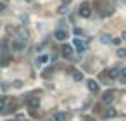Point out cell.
<instances>
[{"instance_id": "1", "label": "cell", "mask_w": 126, "mask_h": 121, "mask_svg": "<svg viewBox=\"0 0 126 121\" xmlns=\"http://www.w3.org/2000/svg\"><path fill=\"white\" fill-rule=\"evenodd\" d=\"M93 7L97 9V12H98L100 17H109V16H112V12H114L112 5L107 2V0H95V2H93Z\"/></svg>"}, {"instance_id": "2", "label": "cell", "mask_w": 126, "mask_h": 121, "mask_svg": "<svg viewBox=\"0 0 126 121\" xmlns=\"http://www.w3.org/2000/svg\"><path fill=\"white\" fill-rule=\"evenodd\" d=\"M78 14H79L81 17H90V16H92V5H90V2H83V4L78 7Z\"/></svg>"}, {"instance_id": "3", "label": "cell", "mask_w": 126, "mask_h": 121, "mask_svg": "<svg viewBox=\"0 0 126 121\" xmlns=\"http://www.w3.org/2000/svg\"><path fill=\"white\" fill-rule=\"evenodd\" d=\"M24 47H26V40H24V38H17V40L12 42V49H14L16 52H23Z\"/></svg>"}, {"instance_id": "4", "label": "cell", "mask_w": 126, "mask_h": 121, "mask_svg": "<svg viewBox=\"0 0 126 121\" xmlns=\"http://www.w3.org/2000/svg\"><path fill=\"white\" fill-rule=\"evenodd\" d=\"M86 86H88V90H90L92 93H98V90H100V86H98V83H97L95 80H88V81H86Z\"/></svg>"}, {"instance_id": "5", "label": "cell", "mask_w": 126, "mask_h": 121, "mask_svg": "<svg viewBox=\"0 0 126 121\" xmlns=\"http://www.w3.org/2000/svg\"><path fill=\"white\" fill-rule=\"evenodd\" d=\"M114 100V90H107L104 95H102V102L104 104H110Z\"/></svg>"}, {"instance_id": "6", "label": "cell", "mask_w": 126, "mask_h": 121, "mask_svg": "<svg viewBox=\"0 0 126 121\" xmlns=\"http://www.w3.org/2000/svg\"><path fill=\"white\" fill-rule=\"evenodd\" d=\"M54 38H55V40H59V42H64V40L67 38V31H64V30H55Z\"/></svg>"}, {"instance_id": "7", "label": "cell", "mask_w": 126, "mask_h": 121, "mask_svg": "<svg viewBox=\"0 0 126 121\" xmlns=\"http://www.w3.org/2000/svg\"><path fill=\"white\" fill-rule=\"evenodd\" d=\"M74 47H76V50H78V54H83L85 52V42L83 40H79V38H74Z\"/></svg>"}, {"instance_id": "8", "label": "cell", "mask_w": 126, "mask_h": 121, "mask_svg": "<svg viewBox=\"0 0 126 121\" xmlns=\"http://www.w3.org/2000/svg\"><path fill=\"white\" fill-rule=\"evenodd\" d=\"M107 76H109V80H116V78H119V76H121V69H117V68H112V69H109Z\"/></svg>"}, {"instance_id": "9", "label": "cell", "mask_w": 126, "mask_h": 121, "mask_svg": "<svg viewBox=\"0 0 126 121\" xmlns=\"http://www.w3.org/2000/svg\"><path fill=\"white\" fill-rule=\"evenodd\" d=\"M62 55L67 57V59L73 57V49H71V45H62Z\"/></svg>"}, {"instance_id": "10", "label": "cell", "mask_w": 126, "mask_h": 121, "mask_svg": "<svg viewBox=\"0 0 126 121\" xmlns=\"http://www.w3.org/2000/svg\"><path fill=\"white\" fill-rule=\"evenodd\" d=\"M28 105H30L31 109H36V107L40 105V99H38V97H30V100H28Z\"/></svg>"}, {"instance_id": "11", "label": "cell", "mask_w": 126, "mask_h": 121, "mask_svg": "<svg viewBox=\"0 0 126 121\" xmlns=\"http://www.w3.org/2000/svg\"><path fill=\"white\" fill-rule=\"evenodd\" d=\"M104 116H105V118H116V116H117V111H116V109H107V111L104 112Z\"/></svg>"}, {"instance_id": "12", "label": "cell", "mask_w": 126, "mask_h": 121, "mask_svg": "<svg viewBox=\"0 0 126 121\" xmlns=\"http://www.w3.org/2000/svg\"><path fill=\"white\" fill-rule=\"evenodd\" d=\"M100 42L102 43H112V36L110 35H100Z\"/></svg>"}, {"instance_id": "13", "label": "cell", "mask_w": 126, "mask_h": 121, "mask_svg": "<svg viewBox=\"0 0 126 121\" xmlns=\"http://www.w3.org/2000/svg\"><path fill=\"white\" fill-rule=\"evenodd\" d=\"M54 121H66V114H62V112H54Z\"/></svg>"}, {"instance_id": "14", "label": "cell", "mask_w": 126, "mask_h": 121, "mask_svg": "<svg viewBox=\"0 0 126 121\" xmlns=\"http://www.w3.org/2000/svg\"><path fill=\"white\" fill-rule=\"evenodd\" d=\"M7 104V100H5V97H0V114H2V112H5V105Z\"/></svg>"}, {"instance_id": "15", "label": "cell", "mask_w": 126, "mask_h": 121, "mask_svg": "<svg viewBox=\"0 0 126 121\" xmlns=\"http://www.w3.org/2000/svg\"><path fill=\"white\" fill-rule=\"evenodd\" d=\"M73 80H74V81H81V80H83V73L74 71V73H73Z\"/></svg>"}, {"instance_id": "16", "label": "cell", "mask_w": 126, "mask_h": 121, "mask_svg": "<svg viewBox=\"0 0 126 121\" xmlns=\"http://www.w3.org/2000/svg\"><path fill=\"white\" fill-rule=\"evenodd\" d=\"M17 33H19V35H21V38H24V40H26V38H28V31H26V30H24V28H19V30H17Z\"/></svg>"}, {"instance_id": "17", "label": "cell", "mask_w": 126, "mask_h": 121, "mask_svg": "<svg viewBox=\"0 0 126 121\" xmlns=\"http://www.w3.org/2000/svg\"><path fill=\"white\" fill-rule=\"evenodd\" d=\"M117 57H121V59L126 57V49H119V50H117Z\"/></svg>"}, {"instance_id": "18", "label": "cell", "mask_w": 126, "mask_h": 121, "mask_svg": "<svg viewBox=\"0 0 126 121\" xmlns=\"http://www.w3.org/2000/svg\"><path fill=\"white\" fill-rule=\"evenodd\" d=\"M121 81H123V83H126V68H123V69H121Z\"/></svg>"}, {"instance_id": "19", "label": "cell", "mask_w": 126, "mask_h": 121, "mask_svg": "<svg viewBox=\"0 0 126 121\" xmlns=\"http://www.w3.org/2000/svg\"><path fill=\"white\" fill-rule=\"evenodd\" d=\"M74 35H76V36H79V35H83V31H81L79 28H74Z\"/></svg>"}, {"instance_id": "20", "label": "cell", "mask_w": 126, "mask_h": 121, "mask_svg": "<svg viewBox=\"0 0 126 121\" xmlns=\"http://www.w3.org/2000/svg\"><path fill=\"white\" fill-rule=\"evenodd\" d=\"M112 43H114V45H119V43H121V38H112Z\"/></svg>"}, {"instance_id": "21", "label": "cell", "mask_w": 126, "mask_h": 121, "mask_svg": "<svg viewBox=\"0 0 126 121\" xmlns=\"http://www.w3.org/2000/svg\"><path fill=\"white\" fill-rule=\"evenodd\" d=\"M5 9H7V5H5V4H2V2H0V12H4Z\"/></svg>"}, {"instance_id": "22", "label": "cell", "mask_w": 126, "mask_h": 121, "mask_svg": "<svg viewBox=\"0 0 126 121\" xmlns=\"http://www.w3.org/2000/svg\"><path fill=\"white\" fill-rule=\"evenodd\" d=\"M47 61H48L47 55H42V57H40V62H47Z\"/></svg>"}, {"instance_id": "23", "label": "cell", "mask_w": 126, "mask_h": 121, "mask_svg": "<svg viewBox=\"0 0 126 121\" xmlns=\"http://www.w3.org/2000/svg\"><path fill=\"white\" fill-rule=\"evenodd\" d=\"M121 38H123V40L126 42V31H123V33H121Z\"/></svg>"}, {"instance_id": "24", "label": "cell", "mask_w": 126, "mask_h": 121, "mask_svg": "<svg viewBox=\"0 0 126 121\" xmlns=\"http://www.w3.org/2000/svg\"><path fill=\"white\" fill-rule=\"evenodd\" d=\"M69 2H71V0H62V4H64V5H66V4H69Z\"/></svg>"}, {"instance_id": "25", "label": "cell", "mask_w": 126, "mask_h": 121, "mask_svg": "<svg viewBox=\"0 0 126 121\" xmlns=\"http://www.w3.org/2000/svg\"><path fill=\"white\" fill-rule=\"evenodd\" d=\"M85 121H93V119L92 118H85Z\"/></svg>"}, {"instance_id": "26", "label": "cell", "mask_w": 126, "mask_h": 121, "mask_svg": "<svg viewBox=\"0 0 126 121\" xmlns=\"http://www.w3.org/2000/svg\"><path fill=\"white\" fill-rule=\"evenodd\" d=\"M26 2H33V0H26Z\"/></svg>"}, {"instance_id": "27", "label": "cell", "mask_w": 126, "mask_h": 121, "mask_svg": "<svg viewBox=\"0 0 126 121\" xmlns=\"http://www.w3.org/2000/svg\"><path fill=\"white\" fill-rule=\"evenodd\" d=\"M7 121H12V119H7Z\"/></svg>"}]
</instances>
